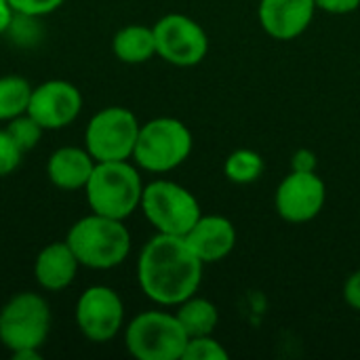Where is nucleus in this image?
<instances>
[{
    "mask_svg": "<svg viewBox=\"0 0 360 360\" xmlns=\"http://www.w3.org/2000/svg\"><path fill=\"white\" fill-rule=\"evenodd\" d=\"M205 264L184 236H152L137 257V283L141 293L162 308H175L198 293Z\"/></svg>",
    "mask_w": 360,
    "mask_h": 360,
    "instance_id": "f257e3e1",
    "label": "nucleus"
},
{
    "mask_svg": "<svg viewBox=\"0 0 360 360\" xmlns=\"http://www.w3.org/2000/svg\"><path fill=\"white\" fill-rule=\"evenodd\" d=\"M65 243L82 268L99 272L122 266L133 245L131 232L122 219L97 213L76 219L65 234Z\"/></svg>",
    "mask_w": 360,
    "mask_h": 360,
    "instance_id": "f03ea898",
    "label": "nucleus"
},
{
    "mask_svg": "<svg viewBox=\"0 0 360 360\" xmlns=\"http://www.w3.org/2000/svg\"><path fill=\"white\" fill-rule=\"evenodd\" d=\"M143 186L146 184L141 181L139 167L135 162L131 160L97 162L84 186L86 205L91 213L124 221L139 209Z\"/></svg>",
    "mask_w": 360,
    "mask_h": 360,
    "instance_id": "7ed1b4c3",
    "label": "nucleus"
},
{
    "mask_svg": "<svg viewBox=\"0 0 360 360\" xmlns=\"http://www.w3.org/2000/svg\"><path fill=\"white\" fill-rule=\"evenodd\" d=\"M194 148L192 131L173 116H158L139 127L133 162L148 173L162 175L181 167Z\"/></svg>",
    "mask_w": 360,
    "mask_h": 360,
    "instance_id": "20e7f679",
    "label": "nucleus"
},
{
    "mask_svg": "<svg viewBox=\"0 0 360 360\" xmlns=\"http://www.w3.org/2000/svg\"><path fill=\"white\" fill-rule=\"evenodd\" d=\"M188 333L175 312L146 310L124 325V348L137 360H181Z\"/></svg>",
    "mask_w": 360,
    "mask_h": 360,
    "instance_id": "39448f33",
    "label": "nucleus"
},
{
    "mask_svg": "<svg viewBox=\"0 0 360 360\" xmlns=\"http://www.w3.org/2000/svg\"><path fill=\"white\" fill-rule=\"evenodd\" d=\"M139 209L158 234L171 236H186L202 215L196 196L171 179L146 184Z\"/></svg>",
    "mask_w": 360,
    "mask_h": 360,
    "instance_id": "423d86ee",
    "label": "nucleus"
},
{
    "mask_svg": "<svg viewBox=\"0 0 360 360\" xmlns=\"http://www.w3.org/2000/svg\"><path fill=\"white\" fill-rule=\"evenodd\" d=\"M51 333V306L40 293H15L0 308V344L13 354L42 350Z\"/></svg>",
    "mask_w": 360,
    "mask_h": 360,
    "instance_id": "0eeeda50",
    "label": "nucleus"
},
{
    "mask_svg": "<svg viewBox=\"0 0 360 360\" xmlns=\"http://www.w3.org/2000/svg\"><path fill=\"white\" fill-rule=\"evenodd\" d=\"M141 122L122 105H108L95 112L84 127V148L97 162L131 160Z\"/></svg>",
    "mask_w": 360,
    "mask_h": 360,
    "instance_id": "6e6552de",
    "label": "nucleus"
},
{
    "mask_svg": "<svg viewBox=\"0 0 360 360\" xmlns=\"http://www.w3.org/2000/svg\"><path fill=\"white\" fill-rule=\"evenodd\" d=\"M74 323L84 340L93 344L112 342L124 329V302L116 289L91 285L76 300Z\"/></svg>",
    "mask_w": 360,
    "mask_h": 360,
    "instance_id": "1a4fd4ad",
    "label": "nucleus"
},
{
    "mask_svg": "<svg viewBox=\"0 0 360 360\" xmlns=\"http://www.w3.org/2000/svg\"><path fill=\"white\" fill-rule=\"evenodd\" d=\"M152 30L156 38V57L171 65L192 68L209 53V36L205 27L184 13H169L160 17Z\"/></svg>",
    "mask_w": 360,
    "mask_h": 360,
    "instance_id": "9d476101",
    "label": "nucleus"
},
{
    "mask_svg": "<svg viewBox=\"0 0 360 360\" xmlns=\"http://www.w3.org/2000/svg\"><path fill=\"white\" fill-rule=\"evenodd\" d=\"M84 105L82 93L70 80L53 78L32 89L27 114L44 131H61L76 122Z\"/></svg>",
    "mask_w": 360,
    "mask_h": 360,
    "instance_id": "9b49d317",
    "label": "nucleus"
},
{
    "mask_svg": "<svg viewBox=\"0 0 360 360\" xmlns=\"http://www.w3.org/2000/svg\"><path fill=\"white\" fill-rule=\"evenodd\" d=\"M327 186L316 171H291L276 188V213L289 224H308L323 211Z\"/></svg>",
    "mask_w": 360,
    "mask_h": 360,
    "instance_id": "f8f14e48",
    "label": "nucleus"
},
{
    "mask_svg": "<svg viewBox=\"0 0 360 360\" xmlns=\"http://www.w3.org/2000/svg\"><path fill=\"white\" fill-rule=\"evenodd\" d=\"M316 13L314 0H259L257 15L264 32L274 40H295Z\"/></svg>",
    "mask_w": 360,
    "mask_h": 360,
    "instance_id": "ddd939ff",
    "label": "nucleus"
},
{
    "mask_svg": "<svg viewBox=\"0 0 360 360\" xmlns=\"http://www.w3.org/2000/svg\"><path fill=\"white\" fill-rule=\"evenodd\" d=\"M184 238L202 264H217L232 253L236 228L224 215H200Z\"/></svg>",
    "mask_w": 360,
    "mask_h": 360,
    "instance_id": "4468645a",
    "label": "nucleus"
},
{
    "mask_svg": "<svg viewBox=\"0 0 360 360\" xmlns=\"http://www.w3.org/2000/svg\"><path fill=\"white\" fill-rule=\"evenodd\" d=\"M82 266L78 264L74 251L65 240L49 243L40 249V253L34 259V278L38 287L46 293H59L65 291L78 276V270Z\"/></svg>",
    "mask_w": 360,
    "mask_h": 360,
    "instance_id": "2eb2a0df",
    "label": "nucleus"
},
{
    "mask_svg": "<svg viewBox=\"0 0 360 360\" xmlns=\"http://www.w3.org/2000/svg\"><path fill=\"white\" fill-rule=\"evenodd\" d=\"M97 160L84 146H61L46 160L49 181L63 192L84 190Z\"/></svg>",
    "mask_w": 360,
    "mask_h": 360,
    "instance_id": "dca6fc26",
    "label": "nucleus"
},
{
    "mask_svg": "<svg viewBox=\"0 0 360 360\" xmlns=\"http://www.w3.org/2000/svg\"><path fill=\"white\" fill-rule=\"evenodd\" d=\"M112 53L118 61L139 65L156 57L154 30L143 23H129L120 27L112 38Z\"/></svg>",
    "mask_w": 360,
    "mask_h": 360,
    "instance_id": "f3484780",
    "label": "nucleus"
},
{
    "mask_svg": "<svg viewBox=\"0 0 360 360\" xmlns=\"http://www.w3.org/2000/svg\"><path fill=\"white\" fill-rule=\"evenodd\" d=\"M175 316L181 323L188 338H200V335H213L217 323H219V310L213 302L207 297L192 295L175 306Z\"/></svg>",
    "mask_w": 360,
    "mask_h": 360,
    "instance_id": "a211bd4d",
    "label": "nucleus"
},
{
    "mask_svg": "<svg viewBox=\"0 0 360 360\" xmlns=\"http://www.w3.org/2000/svg\"><path fill=\"white\" fill-rule=\"evenodd\" d=\"M32 89L34 86L23 76L17 74L0 76V122L6 124L8 120L27 112Z\"/></svg>",
    "mask_w": 360,
    "mask_h": 360,
    "instance_id": "6ab92c4d",
    "label": "nucleus"
},
{
    "mask_svg": "<svg viewBox=\"0 0 360 360\" xmlns=\"http://www.w3.org/2000/svg\"><path fill=\"white\" fill-rule=\"evenodd\" d=\"M264 169H266V165H264L262 154L255 150H249V148L234 150L224 162L226 177L238 186H249V184L257 181L264 175Z\"/></svg>",
    "mask_w": 360,
    "mask_h": 360,
    "instance_id": "aec40b11",
    "label": "nucleus"
},
{
    "mask_svg": "<svg viewBox=\"0 0 360 360\" xmlns=\"http://www.w3.org/2000/svg\"><path fill=\"white\" fill-rule=\"evenodd\" d=\"M4 129L8 131V135L15 139V143L21 148L23 154L30 152V150H34L40 143L42 135H44V129L27 112L21 114V116H17V118H13V120H8Z\"/></svg>",
    "mask_w": 360,
    "mask_h": 360,
    "instance_id": "412c9836",
    "label": "nucleus"
},
{
    "mask_svg": "<svg viewBox=\"0 0 360 360\" xmlns=\"http://www.w3.org/2000/svg\"><path fill=\"white\" fill-rule=\"evenodd\" d=\"M228 350L213 338V335H200L190 338L184 350L181 360H228Z\"/></svg>",
    "mask_w": 360,
    "mask_h": 360,
    "instance_id": "4be33fe9",
    "label": "nucleus"
},
{
    "mask_svg": "<svg viewBox=\"0 0 360 360\" xmlns=\"http://www.w3.org/2000/svg\"><path fill=\"white\" fill-rule=\"evenodd\" d=\"M23 152L15 143V139L8 135L6 129H0V177L11 175L21 165Z\"/></svg>",
    "mask_w": 360,
    "mask_h": 360,
    "instance_id": "5701e85b",
    "label": "nucleus"
},
{
    "mask_svg": "<svg viewBox=\"0 0 360 360\" xmlns=\"http://www.w3.org/2000/svg\"><path fill=\"white\" fill-rule=\"evenodd\" d=\"M8 2L15 13L42 19V17L55 13L57 8H61L65 0H8Z\"/></svg>",
    "mask_w": 360,
    "mask_h": 360,
    "instance_id": "b1692460",
    "label": "nucleus"
},
{
    "mask_svg": "<svg viewBox=\"0 0 360 360\" xmlns=\"http://www.w3.org/2000/svg\"><path fill=\"white\" fill-rule=\"evenodd\" d=\"M316 8L331 13V15H348L360 6V0H314Z\"/></svg>",
    "mask_w": 360,
    "mask_h": 360,
    "instance_id": "393cba45",
    "label": "nucleus"
},
{
    "mask_svg": "<svg viewBox=\"0 0 360 360\" xmlns=\"http://www.w3.org/2000/svg\"><path fill=\"white\" fill-rule=\"evenodd\" d=\"M344 300L352 310L360 312V270L352 272L344 283Z\"/></svg>",
    "mask_w": 360,
    "mask_h": 360,
    "instance_id": "a878e982",
    "label": "nucleus"
},
{
    "mask_svg": "<svg viewBox=\"0 0 360 360\" xmlns=\"http://www.w3.org/2000/svg\"><path fill=\"white\" fill-rule=\"evenodd\" d=\"M291 171H316V154L312 150H297L291 156Z\"/></svg>",
    "mask_w": 360,
    "mask_h": 360,
    "instance_id": "bb28decb",
    "label": "nucleus"
},
{
    "mask_svg": "<svg viewBox=\"0 0 360 360\" xmlns=\"http://www.w3.org/2000/svg\"><path fill=\"white\" fill-rule=\"evenodd\" d=\"M15 19V11L8 0H0V36H4Z\"/></svg>",
    "mask_w": 360,
    "mask_h": 360,
    "instance_id": "cd10ccee",
    "label": "nucleus"
},
{
    "mask_svg": "<svg viewBox=\"0 0 360 360\" xmlns=\"http://www.w3.org/2000/svg\"><path fill=\"white\" fill-rule=\"evenodd\" d=\"M11 359L13 360H40L42 359V354H40V350H19V352H13V354H11Z\"/></svg>",
    "mask_w": 360,
    "mask_h": 360,
    "instance_id": "c85d7f7f",
    "label": "nucleus"
}]
</instances>
